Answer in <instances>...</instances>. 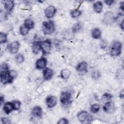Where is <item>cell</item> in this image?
Masks as SVG:
<instances>
[{"label":"cell","mask_w":124,"mask_h":124,"mask_svg":"<svg viewBox=\"0 0 124 124\" xmlns=\"http://www.w3.org/2000/svg\"><path fill=\"white\" fill-rule=\"evenodd\" d=\"M41 30L44 35H51L53 34L56 30L54 22L52 20L44 21L42 24Z\"/></svg>","instance_id":"1"},{"label":"cell","mask_w":124,"mask_h":124,"mask_svg":"<svg viewBox=\"0 0 124 124\" xmlns=\"http://www.w3.org/2000/svg\"><path fill=\"white\" fill-rule=\"evenodd\" d=\"M123 44L121 42L114 41L112 42L109 50V55L111 57H117L120 56L122 52Z\"/></svg>","instance_id":"2"},{"label":"cell","mask_w":124,"mask_h":124,"mask_svg":"<svg viewBox=\"0 0 124 124\" xmlns=\"http://www.w3.org/2000/svg\"><path fill=\"white\" fill-rule=\"evenodd\" d=\"M41 51L43 56L46 55L50 53L52 48V42L49 39H46L40 43Z\"/></svg>","instance_id":"3"},{"label":"cell","mask_w":124,"mask_h":124,"mask_svg":"<svg viewBox=\"0 0 124 124\" xmlns=\"http://www.w3.org/2000/svg\"><path fill=\"white\" fill-rule=\"evenodd\" d=\"M115 22V16L114 14L110 11H108L104 14L102 22L106 25H111Z\"/></svg>","instance_id":"4"},{"label":"cell","mask_w":124,"mask_h":124,"mask_svg":"<svg viewBox=\"0 0 124 124\" xmlns=\"http://www.w3.org/2000/svg\"><path fill=\"white\" fill-rule=\"evenodd\" d=\"M60 101L62 105H67L72 101V94L69 91H62L60 96Z\"/></svg>","instance_id":"5"},{"label":"cell","mask_w":124,"mask_h":124,"mask_svg":"<svg viewBox=\"0 0 124 124\" xmlns=\"http://www.w3.org/2000/svg\"><path fill=\"white\" fill-rule=\"evenodd\" d=\"M116 109L115 104L111 100L105 102L103 106V111L108 114H113L115 112Z\"/></svg>","instance_id":"6"},{"label":"cell","mask_w":124,"mask_h":124,"mask_svg":"<svg viewBox=\"0 0 124 124\" xmlns=\"http://www.w3.org/2000/svg\"><path fill=\"white\" fill-rule=\"evenodd\" d=\"M47 64V59L45 57H44V56H42L36 60L35 66L36 69L38 70H44L46 67Z\"/></svg>","instance_id":"7"},{"label":"cell","mask_w":124,"mask_h":124,"mask_svg":"<svg viewBox=\"0 0 124 124\" xmlns=\"http://www.w3.org/2000/svg\"><path fill=\"white\" fill-rule=\"evenodd\" d=\"M45 103L48 108H53L55 107L57 104V98L55 95H49L46 98Z\"/></svg>","instance_id":"8"},{"label":"cell","mask_w":124,"mask_h":124,"mask_svg":"<svg viewBox=\"0 0 124 124\" xmlns=\"http://www.w3.org/2000/svg\"><path fill=\"white\" fill-rule=\"evenodd\" d=\"M8 71L0 72V80L3 85L11 84L14 81V79L10 77Z\"/></svg>","instance_id":"9"},{"label":"cell","mask_w":124,"mask_h":124,"mask_svg":"<svg viewBox=\"0 0 124 124\" xmlns=\"http://www.w3.org/2000/svg\"><path fill=\"white\" fill-rule=\"evenodd\" d=\"M75 69L79 74H86L88 72V63L84 61H81L76 65Z\"/></svg>","instance_id":"10"},{"label":"cell","mask_w":124,"mask_h":124,"mask_svg":"<svg viewBox=\"0 0 124 124\" xmlns=\"http://www.w3.org/2000/svg\"><path fill=\"white\" fill-rule=\"evenodd\" d=\"M57 12L56 8L53 5H49L44 11V14L46 17L48 19L52 18Z\"/></svg>","instance_id":"11"},{"label":"cell","mask_w":124,"mask_h":124,"mask_svg":"<svg viewBox=\"0 0 124 124\" xmlns=\"http://www.w3.org/2000/svg\"><path fill=\"white\" fill-rule=\"evenodd\" d=\"M20 46V43L18 41H15L9 44L8 46V49L10 53L12 54H16L18 52Z\"/></svg>","instance_id":"12"},{"label":"cell","mask_w":124,"mask_h":124,"mask_svg":"<svg viewBox=\"0 0 124 124\" xmlns=\"http://www.w3.org/2000/svg\"><path fill=\"white\" fill-rule=\"evenodd\" d=\"M43 77L45 80H51L54 76V73L53 70L49 67H46L43 70Z\"/></svg>","instance_id":"13"},{"label":"cell","mask_w":124,"mask_h":124,"mask_svg":"<svg viewBox=\"0 0 124 124\" xmlns=\"http://www.w3.org/2000/svg\"><path fill=\"white\" fill-rule=\"evenodd\" d=\"M42 108L39 106H35L33 107L31 110V115L38 118H41L43 116Z\"/></svg>","instance_id":"14"},{"label":"cell","mask_w":124,"mask_h":124,"mask_svg":"<svg viewBox=\"0 0 124 124\" xmlns=\"http://www.w3.org/2000/svg\"><path fill=\"white\" fill-rule=\"evenodd\" d=\"M2 108L4 113L7 115L10 114L13 110H14L12 102H7L4 103L3 105Z\"/></svg>","instance_id":"15"},{"label":"cell","mask_w":124,"mask_h":124,"mask_svg":"<svg viewBox=\"0 0 124 124\" xmlns=\"http://www.w3.org/2000/svg\"><path fill=\"white\" fill-rule=\"evenodd\" d=\"M91 36L94 39H101L102 38V31L101 30L97 27L93 28L91 31Z\"/></svg>","instance_id":"16"},{"label":"cell","mask_w":124,"mask_h":124,"mask_svg":"<svg viewBox=\"0 0 124 124\" xmlns=\"http://www.w3.org/2000/svg\"><path fill=\"white\" fill-rule=\"evenodd\" d=\"M88 115H89V113L87 111L81 110L78 113L77 115V117L78 120L80 123H83L86 121L87 117L88 116Z\"/></svg>","instance_id":"17"},{"label":"cell","mask_w":124,"mask_h":124,"mask_svg":"<svg viewBox=\"0 0 124 124\" xmlns=\"http://www.w3.org/2000/svg\"><path fill=\"white\" fill-rule=\"evenodd\" d=\"M4 7L5 9L8 12H11L15 7V3L14 0H7L4 1Z\"/></svg>","instance_id":"18"},{"label":"cell","mask_w":124,"mask_h":124,"mask_svg":"<svg viewBox=\"0 0 124 124\" xmlns=\"http://www.w3.org/2000/svg\"><path fill=\"white\" fill-rule=\"evenodd\" d=\"M103 8V3L101 1H97L93 3V11L97 14H100L102 12Z\"/></svg>","instance_id":"19"},{"label":"cell","mask_w":124,"mask_h":124,"mask_svg":"<svg viewBox=\"0 0 124 124\" xmlns=\"http://www.w3.org/2000/svg\"><path fill=\"white\" fill-rule=\"evenodd\" d=\"M71 71L68 68H63L60 71V76L61 78L64 80L68 79L71 75Z\"/></svg>","instance_id":"20"},{"label":"cell","mask_w":124,"mask_h":124,"mask_svg":"<svg viewBox=\"0 0 124 124\" xmlns=\"http://www.w3.org/2000/svg\"><path fill=\"white\" fill-rule=\"evenodd\" d=\"M41 41H34L31 45V50L33 53L35 55H37L41 51L40 47Z\"/></svg>","instance_id":"21"},{"label":"cell","mask_w":124,"mask_h":124,"mask_svg":"<svg viewBox=\"0 0 124 124\" xmlns=\"http://www.w3.org/2000/svg\"><path fill=\"white\" fill-rule=\"evenodd\" d=\"M23 24L30 30L33 29L35 26V23L34 21L30 18H26L24 20Z\"/></svg>","instance_id":"22"},{"label":"cell","mask_w":124,"mask_h":124,"mask_svg":"<svg viewBox=\"0 0 124 124\" xmlns=\"http://www.w3.org/2000/svg\"><path fill=\"white\" fill-rule=\"evenodd\" d=\"M83 28V24L80 21H78L75 23L72 27L71 31L72 32L75 34L76 33L78 32Z\"/></svg>","instance_id":"23"},{"label":"cell","mask_w":124,"mask_h":124,"mask_svg":"<svg viewBox=\"0 0 124 124\" xmlns=\"http://www.w3.org/2000/svg\"><path fill=\"white\" fill-rule=\"evenodd\" d=\"M82 11L80 10L79 8L73 9L70 11V15L73 18H76L81 16Z\"/></svg>","instance_id":"24"},{"label":"cell","mask_w":124,"mask_h":124,"mask_svg":"<svg viewBox=\"0 0 124 124\" xmlns=\"http://www.w3.org/2000/svg\"><path fill=\"white\" fill-rule=\"evenodd\" d=\"M25 61V57L23 54L18 53L15 57V61L16 63L20 64L22 63Z\"/></svg>","instance_id":"25"},{"label":"cell","mask_w":124,"mask_h":124,"mask_svg":"<svg viewBox=\"0 0 124 124\" xmlns=\"http://www.w3.org/2000/svg\"><path fill=\"white\" fill-rule=\"evenodd\" d=\"M100 109V105L97 103H94L92 104L90 106V111L93 114L97 113L99 111Z\"/></svg>","instance_id":"26"},{"label":"cell","mask_w":124,"mask_h":124,"mask_svg":"<svg viewBox=\"0 0 124 124\" xmlns=\"http://www.w3.org/2000/svg\"><path fill=\"white\" fill-rule=\"evenodd\" d=\"M113 98V95L108 93H105L102 96L101 100L105 103L109 101H111Z\"/></svg>","instance_id":"27"},{"label":"cell","mask_w":124,"mask_h":124,"mask_svg":"<svg viewBox=\"0 0 124 124\" xmlns=\"http://www.w3.org/2000/svg\"><path fill=\"white\" fill-rule=\"evenodd\" d=\"M30 31V30L26 28L23 24L21 25L19 28V33L22 36H26V35H27L29 33Z\"/></svg>","instance_id":"28"},{"label":"cell","mask_w":124,"mask_h":124,"mask_svg":"<svg viewBox=\"0 0 124 124\" xmlns=\"http://www.w3.org/2000/svg\"><path fill=\"white\" fill-rule=\"evenodd\" d=\"M91 77L93 79L97 80L101 78V74L98 70H94L91 73Z\"/></svg>","instance_id":"29"},{"label":"cell","mask_w":124,"mask_h":124,"mask_svg":"<svg viewBox=\"0 0 124 124\" xmlns=\"http://www.w3.org/2000/svg\"><path fill=\"white\" fill-rule=\"evenodd\" d=\"M13 106H14V110H18L20 108L21 105V103L20 100H17V99H15L13 100L12 101Z\"/></svg>","instance_id":"30"},{"label":"cell","mask_w":124,"mask_h":124,"mask_svg":"<svg viewBox=\"0 0 124 124\" xmlns=\"http://www.w3.org/2000/svg\"><path fill=\"white\" fill-rule=\"evenodd\" d=\"M7 42V34L3 32H0V43L1 45L5 44Z\"/></svg>","instance_id":"31"},{"label":"cell","mask_w":124,"mask_h":124,"mask_svg":"<svg viewBox=\"0 0 124 124\" xmlns=\"http://www.w3.org/2000/svg\"><path fill=\"white\" fill-rule=\"evenodd\" d=\"M9 70V65L6 62H2L0 66V72H6Z\"/></svg>","instance_id":"32"},{"label":"cell","mask_w":124,"mask_h":124,"mask_svg":"<svg viewBox=\"0 0 124 124\" xmlns=\"http://www.w3.org/2000/svg\"><path fill=\"white\" fill-rule=\"evenodd\" d=\"M8 73L10 77L14 80L16 78L17 76V73L16 71L15 70H9L8 71Z\"/></svg>","instance_id":"33"},{"label":"cell","mask_w":124,"mask_h":124,"mask_svg":"<svg viewBox=\"0 0 124 124\" xmlns=\"http://www.w3.org/2000/svg\"><path fill=\"white\" fill-rule=\"evenodd\" d=\"M108 46V42L105 39H102L100 43V47L101 49H104Z\"/></svg>","instance_id":"34"},{"label":"cell","mask_w":124,"mask_h":124,"mask_svg":"<svg viewBox=\"0 0 124 124\" xmlns=\"http://www.w3.org/2000/svg\"><path fill=\"white\" fill-rule=\"evenodd\" d=\"M59 124H69V121L66 118H62L60 119L57 122Z\"/></svg>","instance_id":"35"},{"label":"cell","mask_w":124,"mask_h":124,"mask_svg":"<svg viewBox=\"0 0 124 124\" xmlns=\"http://www.w3.org/2000/svg\"><path fill=\"white\" fill-rule=\"evenodd\" d=\"M1 123L3 124H11V121L7 117H2L1 118Z\"/></svg>","instance_id":"36"},{"label":"cell","mask_w":124,"mask_h":124,"mask_svg":"<svg viewBox=\"0 0 124 124\" xmlns=\"http://www.w3.org/2000/svg\"><path fill=\"white\" fill-rule=\"evenodd\" d=\"M104 2L108 6H110L112 5L115 2V1L114 0H106L104 1Z\"/></svg>","instance_id":"37"},{"label":"cell","mask_w":124,"mask_h":124,"mask_svg":"<svg viewBox=\"0 0 124 124\" xmlns=\"http://www.w3.org/2000/svg\"><path fill=\"white\" fill-rule=\"evenodd\" d=\"M86 121H87V122L89 123H92V122L93 121V117L92 115L90 114H89Z\"/></svg>","instance_id":"38"},{"label":"cell","mask_w":124,"mask_h":124,"mask_svg":"<svg viewBox=\"0 0 124 124\" xmlns=\"http://www.w3.org/2000/svg\"><path fill=\"white\" fill-rule=\"evenodd\" d=\"M4 103V97L3 95H1L0 98V105L2 106Z\"/></svg>","instance_id":"39"},{"label":"cell","mask_w":124,"mask_h":124,"mask_svg":"<svg viewBox=\"0 0 124 124\" xmlns=\"http://www.w3.org/2000/svg\"><path fill=\"white\" fill-rule=\"evenodd\" d=\"M124 20H123L119 25V26L120 27V28L121 29V30L123 31L124 30Z\"/></svg>","instance_id":"40"},{"label":"cell","mask_w":124,"mask_h":124,"mask_svg":"<svg viewBox=\"0 0 124 124\" xmlns=\"http://www.w3.org/2000/svg\"><path fill=\"white\" fill-rule=\"evenodd\" d=\"M119 97L121 98H123L124 97V91L122 90L120 93V95Z\"/></svg>","instance_id":"41"},{"label":"cell","mask_w":124,"mask_h":124,"mask_svg":"<svg viewBox=\"0 0 124 124\" xmlns=\"http://www.w3.org/2000/svg\"><path fill=\"white\" fill-rule=\"evenodd\" d=\"M124 4H122L120 6V9L123 12L124 11Z\"/></svg>","instance_id":"42"}]
</instances>
